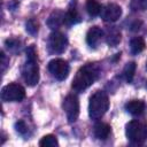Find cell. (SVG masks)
<instances>
[{
    "instance_id": "6",
    "label": "cell",
    "mask_w": 147,
    "mask_h": 147,
    "mask_svg": "<svg viewBox=\"0 0 147 147\" xmlns=\"http://www.w3.org/2000/svg\"><path fill=\"white\" fill-rule=\"evenodd\" d=\"M67 45H68V40L63 33H61L59 31H54L49 34L48 41H47V47H48L49 53L61 54L65 51Z\"/></svg>"
},
{
    "instance_id": "11",
    "label": "cell",
    "mask_w": 147,
    "mask_h": 147,
    "mask_svg": "<svg viewBox=\"0 0 147 147\" xmlns=\"http://www.w3.org/2000/svg\"><path fill=\"white\" fill-rule=\"evenodd\" d=\"M103 34H105V38H106V42L111 47L117 46L121 41V32L116 26L107 28L106 31L103 32Z\"/></svg>"
},
{
    "instance_id": "4",
    "label": "cell",
    "mask_w": 147,
    "mask_h": 147,
    "mask_svg": "<svg viewBox=\"0 0 147 147\" xmlns=\"http://www.w3.org/2000/svg\"><path fill=\"white\" fill-rule=\"evenodd\" d=\"M125 134L131 144L142 145L147 139V124L139 121H131L125 126Z\"/></svg>"
},
{
    "instance_id": "16",
    "label": "cell",
    "mask_w": 147,
    "mask_h": 147,
    "mask_svg": "<svg viewBox=\"0 0 147 147\" xmlns=\"http://www.w3.org/2000/svg\"><path fill=\"white\" fill-rule=\"evenodd\" d=\"M101 5L99 3L98 0H86V10L90 16L94 17L101 13Z\"/></svg>"
},
{
    "instance_id": "2",
    "label": "cell",
    "mask_w": 147,
    "mask_h": 147,
    "mask_svg": "<svg viewBox=\"0 0 147 147\" xmlns=\"http://www.w3.org/2000/svg\"><path fill=\"white\" fill-rule=\"evenodd\" d=\"M23 78L29 86H34L39 82V67L37 63V54L34 46L26 48V62L22 70Z\"/></svg>"
},
{
    "instance_id": "14",
    "label": "cell",
    "mask_w": 147,
    "mask_h": 147,
    "mask_svg": "<svg viewBox=\"0 0 147 147\" xmlns=\"http://www.w3.org/2000/svg\"><path fill=\"white\" fill-rule=\"evenodd\" d=\"M110 134V126L107 123H96L94 126V136L100 140H106Z\"/></svg>"
},
{
    "instance_id": "12",
    "label": "cell",
    "mask_w": 147,
    "mask_h": 147,
    "mask_svg": "<svg viewBox=\"0 0 147 147\" xmlns=\"http://www.w3.org/2000/svg\"><path fill=\"white\" fill-rule=\"evenodd\" d=\"M64 20H65V14L61 10H54L48 20H47V25L49 26V29L52 30H55L57 28H60L63 23H64Z\"/></svg>"
},
{
    "instance_id": "5",
    "label": "cell",
    "mask_w": 147,
    "mask_h": 147,
    "mask_svg": "<svg viewBox=\"0 0 147 147\" xmlns=\"http://www.w3.org/2000/svg\"><path fill=\"white\" fill-rule=\"evenodd\" d=\"M25 98V90L18 84H8L1 90V99L5 102H16Z\"/></svg>"
},
{
    "instance_id": "22",
    "label": "cell",
    "mask_w": 147,
    "mask_h": 147,
    "mask_svg": "<svg viewBox=\"0 0 147 147\" xmlns=\"http://www.w3.org/2000/svg\"><path fill=\"white\" fill-rule=\"evenodd\" d=\"M15 129H16V131H17L18 133H21V134H25V133L28 132V126H26V124H25L24 121H18V122H16V123H15Z\"/></svg>"
},
{
    "instance_id": "24",
    "label": "cell",
    "mask_w": 147,
    "mask_h": 147,
    "mask_svg": "<svg viewBox=\"0 0 147 147\" xmlns=\"http://www.w3.org/2000/svg\"><path fill=\"white\" fill-rule=\"evenodd\" d=\"M146 86H147V83H146Z\"/></svg>"
},
{
    "instance_id": "20",
    "label": "cell",
    "mask_w": 147,
    "mask_h": 147,
    "mask_svg": "<svg viewBox=\"0 0 147 147\" xmlns=\"http://www.w3.org/2000/svg\"><path fill=\"white\" fill-rule=\"evenodd\" d=\"M130 7L133 11L147 9V0H131Z\"/></svg>"
},
{
    "instance_id": "21",
    "label": "cell",
    "mask_w": 147,
    "mask_h": 147,
    "mask_svg": "<svg viewBox=\"0 0 147 147\" xmlns=\"http://www.w3.org/2000/svg\"><path fill=\"white\" fill-rule=\"evenodd\" d=\"M25 28H26V31H28L30 34H32V36H34V34L38 32V23H37V21L33 20V18H31V20H29V21L26 22Z\"/></svg>"
},
{
    "instance_id": "10",
    "label": "cell",
    "mask_w": 147,
    "mask_h": 147,
    "mask_svg": "<svg viewBox=\"0 0 147 147\" xmlns=\"http://www.w3.org/2000/svg\"><path fill=\"white\" fill-rule=\"evenodd\" d=\"M103 36V31L99 26H92L87 33H86V42L90 47L95 48L99 42L101 41V38Z\"/></svg>"
},
{
    "instance_id": "25",
    "label": "cell",
    "mask_w": 147,
    "mask_h": 147,
    "mask_svg": "<svg viewBox=\"0 0 147 147\" xmlns=\"http://www.w3.org/2000/svg\"><path fill=\"white\" fill-rule=\"evenodd\" d=\"M146 68H147V64H146Z\"/></svg>"
},
{
    "instance_id": "18",
    "label": "cell",
    "mask_w": 147,
    "mask_h": 147,
    "mask_svg": "<svg viewBox=\"0 0 147 147\" xmlns=\"http://www.w3.org/2000/svg\"><path fill=\"white\" fill-rule=\"evenodd\" d=\"M39 145L42 146V147H57L59 146V141H57L55 136L47 134V136L41 138V140L39 141Z\"/></svg>"
},
{
    "instance_id": "23",
    "label": "cell",
    "mask_w": 147,
    "mask_h": 147,
    "mask_svg": "<svg viewBox=\"0 0 147 147\" xmlns=\"http://www.w3.org/2000/svg\"><path fill=\"white\" fill-rule=\"evenodd\" d=\"M1 59H2V61H1V65H2V72L5 71V69H6V67H7V59H6V55H5V53L2 52L1 53Z\"/></svg>"
},
{
    "instance_id": "3",
    "label": "cell",
    "mask_w": 147,
    "mask_h": 147,
    "mask_svg": "<svg viewBox=\"0 0 147 147\" xmlns=\"http://www.w3.org/2000/svg\"><path fill=\"white\" fill-rule=\"evenodd\" d=\"M109 108V99L103 91H96L91 98L88 103V115L92 119H100Z\"/></svg>"
},
{
    "instance_id": "7",
    "label": "cell",
    "mask_w": 147,
    "mask_h": 147,
    "mask_svg": "<svg viewBox=\"0 0 147 147\" xmlns=\"http://www.w3.org/2000/svg\"><path fill=\"white\" fill-rule=\"evenodd\" d=\"M63 110L65 111L67 118L70 123L75 122L79 115V101L75 94H68L62 103Z\"/></svg>"
},
{
    "instance_id": "1",
    "label": "cell",
    "mask_w": 147,
    "mask_h": 147,
    "mask_svg": "<svg viewBox=\"0 0 147 147\" xmlns=\"http://www.w3.org/2000/svg\"><path fill=\"white\" fill-rule=\"evenodd\" d=\"M99 72H100V70H99L96 64H94V63L85 64L84 67H82L77 71L76 76L72 80V84H71L72 88L76 92L85 91L87 87H90L98 79Z\"/></svg>"
},
{
    "instance_id": "15",
    "label": "cell",
    "mask_w": 147,
    "mask_h": 147,
    "mask_svg": "<svg viewBox=\"0 0 147 147\" xmlns=\"http://www.w3.org/2000/svg\"><path fill=\"white\" fill-rule=\"evenodd\" d=\"M145 46H146V44H145L144 38H141V37H136V38H133V39L131 40V42H130V51H131L132 54L136 55V54L141 53V52L145 49Z\"/></svg>"
},
{
    "instance_id": "13",
    "label": "cell",
    "mask_w": 147,
    "mask_h": 147,
    "mask_svg": "<svg viewBox=\"0 0 147 147\" xmlns=\"http://www.w3.org/2000/svg\"><path fill=\"white\" fill-rule=\"evenodd\" d=\"M125 110L133 116H140L145 110V103L141 100H131L125 105Z\"/></svg>"
},
{
    "instance_id": "17",
    "label": "cell",
    "mask_w": 147,
    "mask_h": 147,
    "mask_svg": "<svg viewBox=\"0 0 147 147\" xmlns=\"http://www.w3.org/2000/svg\"><path fill=\"white\" fill-rule=\"evenodd\" d=\"M136 62H129L125 64L124 69H123V76L125 78V80L127 83H131L133 80V77H134V72H136Z\"/></svg>"
},
{
    "instance_id": "9",
    "label": "cell",
    "mask_w": 147,
    "mask_h": 147,
    "mask_svg": "<svg viewBox=\"0 0 147 147\" xmlns=\"http://www.w3.org/2000/svg\"><path fill=\"white\" fill-rule=\"evenodd\" d=\"M122 15V8L116 3H108L102 7L100 16L105 22H115Z\"/></svg>"
},
{
    "instance_id": "8",
    "label": "cell",
    "mask_w": 147,
    "mask_h": 147,
    "mask_svg": "<svg viewBox=\"0 0 147 147\" xmlns=\"http://www.w3.org/2000/svg\"><path fill=\"white\" fill-rule=\"evenodd\" d=\"M48 70L57 80H64L69 75V64L62 59H54L48 63Z\"/></svg>"
},
{
    "instance_id": "19",
    "label": "cell",
    "mask_w": 147,
    "mask_h": 147,
    "mask_svg": "<svg viewBox=\"0 0 147 147\" xmlns=\"http://www.w3.org/2000/svg\"><path fill=\"white\" fill-rule=\"evenodd\" d=\"M79 20H80V17H79V15H78V13H77V10L75 8H70L65 13L64 22L67 24H76L77 22H79Z\"/></svg>"
}]
</instances>
